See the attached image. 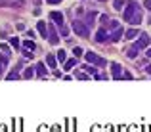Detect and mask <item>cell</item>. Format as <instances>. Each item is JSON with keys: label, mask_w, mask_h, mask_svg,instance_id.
Returning a JSON list of instances; mask_svg holds the SVG:
<instances>
[{"label": "cell", "mask_w": 151, "mask_h": 132, "mask_svg": "<svg viewBox=\"0 0 151 132\" xmlns=\"http://www.w3.org/2000/svg\"><path fill=\"white\" fill-rule=\"evenodd\" d=\"M122 19L124 21H128L132 27L140 25L142 21H144V15H142V10H140V6L136 4V2H128V6H126V10L122 12Z\"/></svg>", "instance_id": "obj_1"}, {"label": "cell", "mask_w": 151, "mask_h": 132, "mask_svg": "<svg viewBox=\"0 0 151 132\" xmlns=\"http://www.w3.org/2000/svg\"><path fill=\"white\" fill-rule=\"evenodd\" d=\"M73 31H75L78 37L86 38V37H88V33H90V29H88L86 23H82L80 19H75V21H73Z\"/></svg>", "instance_id": "obj_2"}, {"label": "cell", "mask_w": 151, "mask_h": 132, "mask_svg": "<svg viewBox=\"0 0 151 132\" xmlns=\"http://www.w3.org/2000/svg\"><path fill=\"white\" fill-rule=\"evenodd\" d=\"M84 59H86L88 63H92V65H98V67H105L107 65L105 59L100 57L98 54H94V52H86V54H84Z\"/></svg>", "instance_id": "obj_3"}, {"label": "cell", "mask_w": 151, "mask_h": 132, "mask_svg": "<svg viewBox=\"0 0 151 132\" xmlns=\"http://www.w3.org/2000/svg\"><path fill=\"white\" fill-rule=\"evenodd\" d=\"M147 44H149V37H147L145 33H140V38L136 40V44H134V48H138V50H142V48H147Z\"/></svg>", "instance_id": "obj_4"}, {"label": "cell", "mask_w": 151, "mask_h": 132, "mask_svg": "<svg viewBox=\"0 0 151 132\" xmlns=\"http://www.w3.org/2000/svg\"><path fill=\"white\" fill-rule=\"evenodd\" d=\"M111 75H113L115 81L122 79V67H120V63H111Z\"/></svg>", "instance_id": "obj_5"}, {"label": "cell", "mask_w": 151, "mask_h": 132, "mask_svg": "<svg viewBox=\"0 0 151 132\" xmlns=\"http://www.w3.org/2000/svg\"><path fill=\"white\" fill-rule=\"evenodd\" d=\"M48 31H50V33H48V40H50V44H57V42H59V35H57V31L52 25L48 27Z\"/></svg>", "instance_id": "obj_6"}, {"label": "cell", "mask_w": 151, "mask_h": 132, "mask_svg": "<svg viewBox=\"0 0 151 132\" xmlns=\"http://www.w3.org/2000/svg\"><path fill=\"white\" fill-rule=\"evenodd\" d=\"M50 17H52V21H54V23H57V25H63V13H61V12H52Z\"/></svg>", "instance_id": "obj_7"}, {"label": "cell", "mask_w": 151, "mask_h": 132, "mask_svg": "<svg viewBox=\"0 0 151 132\" xmlns=\"http://www.w3.org/2000/svg\"><path fill=\"white\" fill-rule=\"evenodd\" d=\"M107 38H109V35H107L105 29H100V31L96 33V40H98V42H105Z\"/></svg>", "instance_id": "obj_8"}, {"label": "cell", "mask_w": 151, "mask_h": 132, "mask_svg": "<svg viewBox=\"0 0 151 132\" xmlns=\"http://www.w3.org/2000/svg\"><path fill=\"white\" fill-rule=\"evenodd\" d=\"M122 33H124V31H122L120 27H117V29L113 31V35H109V40H111V42H117V40L122 37Z\"/></svg>", "instance_id": "obj_9"}, {"label": "cell", "mask_w": 151, "mask_h": 132, "mask_svg": "<svg viewBox=\"0 0 151 132\" xmlns=\"http://www.w3.org/2000/svg\"><path fill=\"white\" fill-rule=\"evenodd\" d=\"M140 35V31L136 29V27H132V29H128V31H124V37L128 38V40H132V38H136Z\"/></svg>", "instance_id": "obj_10"}, {"label": "cell", "mask_w": 151, "mask_h": 132, "mask_svg": "<svg viewBox=\"0 0 151 132\" xmlns=\"http://www.w3.org/2000/svg\"><path fill=\"white\" fill-rule=\"evenodd\" d=\"M37 29H38V33H40V35L46 38V35H48V33H46V31H48V27H46L44 21H38V23H37Z\"/></svg>", "instance_id": "obj_11"}, {"label": "cell", "mask_w": 151, "mask_h": 132, "mask_svg": "<svg viewBox=\"0 0 151 132\" xmlns=\"http://www.w3.org/2000/svg\"><path fill=\"white\" fill-rule=\"evenodd\" d=\"M75 65H76V59H65V61H63V69L69 71V69H73Z\"/></svg>", "instance_id": "obj_12"}, {"label": "cell", "mask_w": 151, "mask_h": 132, "mask_svg": "<svg viewBox=\"0 0 151 132\" xmlns=\"http://www.w3.org/2000/svg\"><path fill=\"white\" fill-rule=\"evenodd\" d=\"M56 59H57L56 56H52V54H48V56H46V61H48V67H52V69H56V65H57V63H56Z\"/></svg>", "instance_id": "obj_13"}, {"label": "cell", "mask_w": 151, "mask_h": 132, "mask_svg": "<svg viewBox=\"0 0 151 132\" xmlns=\"http://www.w3.org/2000/svg\"><path fill=\"white\" fill-rule=\"evenodd\" d=\"M35 73H37L38 77H46V67H44V63H38L37 69H35Z\"/></svg>", "instance_id": "obj_14"}, {"label": "cell", "mask_w": 151, "mask_h": 132, "mask_svg": "<svg viewBox=\"0 0 151 132\" xmlns=\"http://www.w3.org/2000/svg\"><path fill=\"white\" fill-rule=\"evenodd\" d=\"M96 15H98L96 12H86V23H88V25H90V23H94V17H96Z\"/></svg>", "instance_id": "obj_15"}, {"label": "cell", "mask_w": 151, "mask_h": 132, "mask_svg": "<svg viewBox=\"0 0 151 132\" xmlns=\"http://www.w3.org/2000/svg\"><path fill=\"white\" fill-rule=\"evenodd\" d=\"M126 4V0H115L113 2V8L115 10H122V6Z\"/></svg>", "instance_id": "obj_16"}, {"label": "cell", "mask_w": 151, "mask_h": 132, "mask_svg": "<svg viewBox=\"0 0 151 132\" xmlns=\"http://www.w3.org/2000/svg\"><path fill=\"white\" fill-rule=\"evenodd\" d=\"M138 48H134V46H132V48H130V50H128V52H126V56H128V57H132V59H134V57H136V56H138Z\"/></svg>", "instance_id": "obj_17"}, {"label": "cell", "mask_w": 151, "mask_h": 132, "mask_svg": "<svg viewBox=\"0 0 151 132\" xmlns=\"http://www.w3.org/2000/svg\"><path fill=\"white\" fill-rule=\"evenodd\" d=\"M23 77H25V79H33V77H35V69H33V67H29V69H25V73H23Z\"/></svg>", "instance_id": "obj_18"}, {"label": "cell", "mask_w": 151, "mask_h": 132, "mask_svg": "<svg viewBox=\"0 0 151 132\" xmlns=\"http://www.w3.org/2000/svg\"><path fill=\"white\" fill-rule=\"evenodd\" d=\"M17 79H21V77H19V73H17V71H12V73L8 75V81H17Z\"/></svg>", "instance_id": "obj_19"}, {"label": "cell", "mask_w": 151, "mask_h": 132, "mask_svg": "<svg viewBox=\"0 0 151 132\" xmlns=\"http://www.w3.org/2000/svg\"><path fill=\"white\" fill-rule=\"evenodd\" d=\"M56 57H57V61H61V63H63L67 56H65V52H63V50H59V52H57V56H56Z\"/></svg>", "instance_id": "obj_20"}, {"label": "cell", "mask_w": 151, "mask_h": 132, "mask_svg": "<svg viewBox=\"0 0 151 132\" xmlns=\"http://www.w3.org/2000/svg\"><path fill=\"white\" fill-rule=\"evenodd\" d=\"M23 46H25V48H31V52H35V48H37V46H35V42H31V40H25V42H23Z\"/></svg>", "instance_id": "obj_21"}, {"label": "cell", "mask_w": 151, "mask_h": 132, "mask_svg": "<svg viewBox=\"0 0 151 132\" xmlns=\"http://www.w3.org/2000/svg\"><path fill=\"white\" fill-rule=\"evenodd\" d=\"M100 21L103 23V25H107V23H109V15H107V13H101V15H100Z\"/></svg>", "instance_id": "obj_22"}, {"label": "cell", "mask_w": 151, "mask_h": 132, "mask_svg": "<svg viewBox=\"0 0 151 132\" xmlns=\"http://www.w3.org/2000/svg\"><path fill=\"white\" fill-rule=\"evenodd\" d=\"M119 27V21H111L109 19V23H107V29H117Z\"/></svg>", "instance_id": "obj_23"}, {"label": "cell", "mask_w": 151, "mask_h": 132, "mask_svg": "<svg viewBox=\"0 0 151 132\" xmlns=\"http://www.w3.org/2000/svg\"><path fill=\"white\" fill-rule=\"evenodd\" d=\"M0 50H2V52L8 56V54H10V46H8V44H0Z\"/></svg>", "instance_id": "obj_24"}, {"label": "cell", "mask_w": 151, "mask_h": 132, "mask_svg": "<svg viewBox=\"0 0 151 132\" xmlns=\"http://www.w3.org/2000/svg\"><path fill=\"white\" fill-rule=\"evenodd\" d=\"M0 63H2V65H8V56L6 54H0Z\"/></svg>", "instance_id": "obj_25"}, {"label": "cell", "mask_w": 151, "mask_h": 132, "mask_svg": "<svg viewBox=\"0 0 151 132\" xmlns=\"http://www.w3.org/2000/svg\"><path fill=\"white\" fill-rule=\"evenodd\" d=\"M10 44H12L13 48H17V46H19V40H17L15 37H12V38H10Z\"/></svg>", "instance_id": "obj_26"}, {"label": "cell", "mask_w": 151, "mask_h": 132, "mask_svg": "<svg viewBox=\"0 0 151 132\" xmlns=\"http://www.w3.org/2000/svg\"><path fill=\"white\" fill-rule=\"evenodd\" d=\"M76 79H80V81H88V75H86V73H76Z\"/></svg>", "instance_id": "obj_27"}, {"label": "cell", "mask_w": 151, "mask_h": 132, "mask_svg": "<svg viewBox=\"0 0 151 132\" xmlns=\"http://www.w3.org/2000/svg\"><path fill=\"white\" fill-rule=\"evenodd\" d=\"M73 54H75V57H80L82 56V50H80V48H73Z\"/></svg>", "instance_id": "obj_28"}, {"label": "cell", "mask_w": 151, "mask_h": 132, "mask_svg": "<svg viewBox=\"0 0 151 132\" xmlns=\"http://www.w3.org/2000/svg\"><path fill=\"white\" fill-rule=\"evenodd\" d=\"M122 77H124V81H132V75H130L128 71H124V73H122Z\"/></svg>", "instance_id": "obj_29"}, {"label": "cell", "mask_w": 151, "mask_h": 132, "mask_svg": "<svg viewBox=\"0 0 151 132\" xmlns=\"http://www.w3.org/2000/svg\"><path fill=\"white\" fill-rule=\"evenodd\" d=\"M61 35H63V37H69V31H67L63 25H61Z\"/></svg>", "instance_id": "obj_30"}, {"label": "cell", "mask_w": 151, "mask_h": 132, "mask_svg": "<svg viewBox=\"0 0 151 132\" xmlns=\"http://www.w3.org/2000/svg\"><path fill=\"white\" fill-rule=\"evenodd\" d=\"M144 4H145V8H147V10H151V0H145Z\"/></svg>", "instance_id": "obj_31"}, {"label": "cell", "mask_w": 151, "mask_h": 132, "mask_svg": "<svg viewBox=\"0 0 151 132\" xmlns=\"http://www.w3.org/2000/svg\"><path fill=\"white\" fill-rule=\"evenodd\" d=\"M46 2H48V4H59L61 0H46Z\"/></svg>", "instance_id": "obj_32"}, {"label": "cell", "mask_w": 151, "mask_h": 132, "mask_svg": "<svg viewBox=\"0 0 151 132\" xmlns=\"http://www.w3.org/2000/svg\"><path fill=\"white\" fill-rule=\"evenodd\" d=\"M4 67H6V65H2V63H0V75L4 73Z\"/></svg>", "instance_id": "obj_33"}, {"label": "cell", "mask_w": 151, "mask_h": 132, "mask_svg": "<svg viewBox=\"0 0 151 132\" xmlns=\"http://www.w3.org/2000/svg\"><path fill=\"white\" fill-rule=\"evenodd\" d=\"M147 57H151V48H149V50H147Z\"/></svg>", "instance_id": "obj_34"}, {"label": "cell", "mask_w": 151, "mask_h": 132, "mask_svg": "<svg viewBox=\"0 0 151 132\" xmlns=\"http://www.w3.org/2000/svg\"><path fill=\"white\" fill-rule=\"evenodd\" d=\"M147 73H151V65H149V67H147Z\"/></svg>", "instance_id": "obj_35"}, {"label": "cell", "mask_w": 151, "mask_h": 132, "mask_svg": "<svg viewBox=\"0 0 151 132\" xmlns=\"http://www.w3.org/2000/svg\"><path fill=\"white\" fill-rule=\"evenodd\" d=\"M98 2H103V0H98Z\"/></svg>", "instance_id": "obj_36"}]
</instances>
